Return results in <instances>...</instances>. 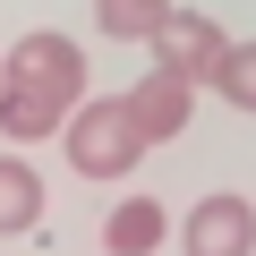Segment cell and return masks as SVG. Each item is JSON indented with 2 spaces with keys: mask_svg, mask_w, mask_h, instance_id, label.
Listing matches in <instances>:
<instances>
[{
  "mask_svg": "<svg viewBox=\"0 0 256 256\" xmlns=\"http://www.w3.org/2000/svg\"><path fill=\"white\" fill-rule=\"evenodd\" d=\"M162 9H171V0H94L102 34H120V43H146V34L162 26Z\"/></svg>",
  "mask_w": 256,
  "mask_h": 256,
  "instance_id": "cell-9",
  "label": "cell"
},
{
  "mask_svg": "<svg viewBox=\"0 0 256 256\" xmlns=\"http://www.w3.org/2000/svg\"><path fill=\"white\" fill-rule=\"evenodd\" d=\"M146 43H154V60H162V68H180V77H196V86H205V77H214V60L230 52V43H222V26H214V18H196V9H162V26H154Z\"/></svg>",
  "mask_w": 256,
  "mask_h": 256,
  "instance_id": "cell-3",
  "label": "cell"
},
{
  "mask_svg": "<svg viewBox=\"0 0 256 256\" xmlns=\"http://www.w3.org/2000/svg\"><path fill=\"white\" fill-rule=\"evenodd\" d=\"M162 222H171V214H162L154 196H128V205L102 222V248H111V256H154V248H162Z\"/></svg>",
  "mask_w": 256,
  "mask_h": 256,
  "instance_id": "cell-7",
  "label": "cell"
},
{
  "mask_svg": "<svg viewBox=\"0 0 256 256\" xmlns=\"http://www.w3.org/2000/svg\"><path fill=\"white\" fill-rule=\"evenodd\" d=\"M205 86H222V102L256 111V43H230V52L214 60V77H205Z\"/></svg>",
  "mask_w": 256,
  "mask_h": 256,
  "instance_id": "cell-10",
  "label": "cell"
},
{
  "mask_svg": "<svg viewBox=\"0 0 256 256\" xmlns=\"http://www.w3.org/2000/svg\"><path fill=\"white\" fill-rule=\"evenodd\" d=\"M60 137H68V162H77L86 180H120V171H137V154H154V146L137 137V120H128V102H120V94L68 102Z\"/></svg>",
  "mask_w": 256,
  "mask_h": 256,
  "instance_id": "cell-1",
  "label": "cell"
},
{
  "mask_svg": "<svg viewBox=\"0 0 256 256\" xmlns=\"http://www.w3.org/2000/svg\"><path fill=\"white\" fill-rule=\"evenodd\" d=\"M0 77H18V86H43V94L77 102V94H86V52H77L68 34H18L9 60H0Z\"/></svg>",
  "mask_w": 256,
  "mask_h": 256,
  "instance_id": "cell-2",
  "label": "cell"
},
{
  "mask_svg": "<svg viewBox=\"0 0 256 256\" xmlns=\"http://www.w3.org/2000/svg\"><path fill=\"white\" fill-rule=\"evenodd\" d=\"M180 248H188V256H248V248H256V205H248V196H222V188L196 196Z\"/></svg>",
  "mask_w": 256,
  "mask_h": 256,
  "instance_id": "cell-4",
  "label": "cell"
},
{
  "mask_svg": "<svg viewBox=\"0 0 256 256\" xmlns=\"http://www.w3.org/2000/svg\"><path fill=\"white\" fill-rule=\"evenodd\" d=\"M60 120H68V102H60V94H43V86H18V77H0V137H9V146L60 137Z\"/></svg>",
  "mask_w": 256,
  "mask_h": 256,
  "instance_id": "cell-6",
  "label": "cell"
},
{
  "mask_svg": "<svg viewBox=\"0 0 256 256\" xmlns=\"http://www.w3.org/2000/svg\"><path fill=\"white\" fill-rule=\"evenodd\" d=\"M120 102H128V120H137V137H146V146H162V137H180V128H188L196 77H180V68H162V60H154V77H146V86H128Z\"/></svg>",
  "mask_w": 256,
  "mask_h": 256,
  "instance_id": "cell-5",
  "label": "cell"
},
{
  "mask_svg": "<svg viewBox=\"0 0 256 256\" xmlns=\"http://www.w3.org/2000/svg\"><path fill=\"white\" fill-rule=\"evenodd\" d=\"M43 222V180L26 154H0V230H34Z\"/></svg>",
  "mask_w": 256,
  "mask_h": 256,
  "instance_id": "cell-8",
  "label": "cell"
}]
</instances>
